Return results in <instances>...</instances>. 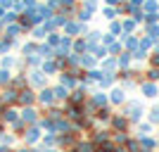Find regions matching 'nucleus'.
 <instances>
[{"label":"nucleus","mask_w":159,"mask_h":152,"mask_svg":"<svg viewBox=\"0 0 159 152\" xmlns=\"http://www.w3.org/2000/svg\"><path fill=\"white\" fill-rule=\"evenodd\" d=\"M124 114L128 117L131 124H140V121H143V114H145L143 102H138V100H126V105H124Z\"/></svg>","instance_id":"1"},{"label":"nucleus","mask_w":159,"mask_h":152,"mask_svg":"<svg viewBox=\"0 0 159 152\" xmlns=\"http://www.w3.org/2000/svg\"><path fill=\"white\" fill-rule=\"evenodd\" d=\"M128 128H131V121H128V117L124 112H121V114H112V119H109V131L128 133Z\"/></svg>","instance_id":"2"},{"label":"nucleus","mask_w":159,"mask_h":152,"mask_svg":"<svg viewBox=\"0 0 159 152\" xmlns=\"http://www.w3.org/2000/svg\"><path fill=\"white\" fill-rule=\"evenodd\" d=\"M24 143H26L29 147H33V145H38L40 143V138H43V128H40L38 124H33V126H26V131H24Z\"/></svg>","instance_id":"3"},{"label":"nucleus","mask_w":159,"mask_h":152,"mask_svg":"<svg viewBox=\"0 0 159 152\" xmlns=\"http://www.w3.org/2000/svg\"><path fill=\"white\" fill-rule=\"evenodd\" d=\"M26 76H29V86H31L33 90H43V88H48V76L40 71V69H31Z\"/></svg>","instance_id":"4"},{"label":"nucleus","mask_w":159,"mask_h":152,"mask_svg":"<svg viewBox=\"0 0 159 152\" xmlns=\"http://www.w3.org/2000/svg\"><path fill=\"white\" fill-rule=\"evenodd\" d=\"M36 98H38V93L33 90L31 86H26V88H21L19 95H17V105L19 107H33L36 105Z\"/></svg>","instance_id":"5"},{"label":"nucleus","mask_w":159,"mask_h":152,"mask_svg":"<svg viewBox=\"0 0 159 152\" xmlns=\"http://www.w3.org/2000/svg\"><path fill=\"white\" fill-rule=\"evenodd\" d=\"M86 88L88 86H83V83H79V88H74V90H69V105H86L88 102V93H86Z\"/></svg>","instance_id":"6"},{"label":"nucleus","mask_w":159,"mask_h":152,"mask_svg":"<svg viewBox=\"0 0 159 152\" xmlns=\"http://www.w3.org/2000/svg\"><path fill=\"white\" fill-rule=\"evenodd\" d=\"M55 102H57V98H55V93H52V88H50V86L43 88V90H38L36 105H40L43 109H48V107H55Z\"/></svg>","instance_id":"7"},{"label":"nucleus","mask_w":159,"mask_h":152,"mask_svg":"<svg viewBox=\"0 0 159 152\" xmlns=\"http://www.w3.org/2000/svg\"><path fill=\"white\" fill-rule=\"evenodd\" d=\"M79 131H69V133H60V143L57 145L64 147V150H74V147L79 145Z\"/></svg>","instance_id":"8"},{"label":"nucleus","mask_w":159,"mask_h":152,"mask_svg":"<svg viewBox=\"0 0 159 152\" xmlns=\"http://www.w3.org/2000/svg\"><path fill=\"white\" fill-rule=\"evenodd\" d=\"M88 133H90V138H88V140H93L95 147L112 140V131H107V128H93V131H88Z\"/></svg>","instance_id":"9"},{"label":"nucleus","mask_w":159,"mask_h":152,"mask_svg":"<svg viewBox=\"0 0 159 152\" xmlns=\"http://www.w3.org/2000/svg\"><path fill=\"white\" fill-rule=\"evenodd\" d=\"M109 105L114 107H124L126 105V90L121 86H114L112 90H109Z\"/></svg>","instance_id":"10"},{"label":"nucleus","mask_w":159,"mask_h":152,"mask_svg":"<svg viewBox=\"0 0 159 152\" xmlns=\"http://www.w3.org/2000/svg\"><path fill=\"white\" fill-rule=\"evenodd\" d=\"M21 121L26 126H33V124H38L40 121V114H38V109L36 107H21Z\"/></svg>","instance_id":"11"},{"label":"nucleus","mask_w":159,"mask_h":152,"mask_svg":"<svg viewBox=\"0 0 159 152\" xmlns=\"http://www.w3.org/2000/svg\"><path fill=\"white\" fill-rule=\"evenodd\" d=\"M88 102H90L95 109H102V107H109V95L98 90V93H93V95H88Z\"/></svg>","instance_id":"12"},{"label":"nucleus","mask_w":159,"mask_h":152,"mask_svg":"<svg viewBox=\"0 0 159 152\" xmlns=\"http://www.w3.org/2000/svg\"><path fill=\"white\" fill-rule=\"evenodd\" d=\"M17 95H19V90H14V88L7 86L5 90L0 93V102H2V107H14V105H17Z\"/></svg>","instance_id":"13"},{"label":"nucleus","mask_w":159,"mask_h":152,"mask_svg":"<svg viewBox=\"0 0 159 152\" xmlns=\"http://www.w3.org/2000/svg\"><path fill=\"white\" fill-rule=\"evenodd\" d=\"M64 33L69 36V38H79L81 33H83V24H81L79 19H69L64 24Z\"/></svg>","instance_id":"14"},{"label":"nucleus","mask_w":159,"mask_h":152,"mask_svg":"<svg viewBox=\"0 0 159 152\" xmlns=\"http://www.w3.org/2000/svg\"><path fill=\"white\" fill-rule=\"evenodd\" d=\"M60 83H62V86H66L69 90H74V88H79L81 81L76 79V76H74L69 69H64V71H60Z\"/></svg>","instance_id":"15"},{"label":"nucleus","mask_w":159,"mask_h":152,"mask_svg":"<svg viewBox=\"0 0 159 152\" xmlns=\"http://www.w3.org/2000/svg\"><path fill=\"white\" fill-rule=\"evenodd\" d=\"M140 93H143L147 100H154L159 95V86L152 83V81H143V83H140Z\"/></svg>","instance_id":"16"},{"label":"nucleus","mask_w":159,"mask_h":152,"mask_svg":"<svg viewBox=\"0 0 159 152\" xmlns=\"http://www.w3.org/2000/svg\"><path fill=\"white\" fill-rule=\"evenodd\" d=\"M40 71L45 74V76H52V74H60V62H57V57L55 60H45L43 64H40Z\"/></svg>","instance_id":"17"},{"label":"nucleus","mask_w":159,"mask_h":152,"mask_svg":"<svg viewBox=\"0 0 159 152\" xmlns=\"http://www.w3.org/2000/svg\"><path fill=\"white\" fill-rule=\"evenodd\" d=\"M21 119V114L14 109V107H5L2 109V121H5L7 126H12V124H17V121Z\"/></svg>","instance_id":"18"},{"label":"nucleus","mask_w":159,"mask_h":152,"mask_svg":"<svg viewBox=\"0 0 159 152\" xmlns=\"http://www.w3.org/2000/svg\"><path fill=\"white\" fill-rule=\"evenodd\" d=\"M29 86V76L26 74H14L12 81H10V88H14V90H21V88Z\"/></svg>","instance_id":"19"},{"label":"nucleus","mask_w":159,"mask_h":152,"mask_svg":"<svg viewBox=\"0 0 159 152\" xmlns=\"http://www.w3.org/2000/svg\"><path fill=\"white\" fill-rule=\"evenodd\" d=\"M40 143H43V147H40V150H48V147H57V143H60V136H57V133H43Z\"/></svg>","instance_id":"20"},{"label":"nucleus","mask_w":159,"mask_h":152,"mask_svg":"<svg viewBox=\"0 0 159 152\" xmlns=\"http://www.w3.org/2000/svg\"><path fill=\"white\" fill-rule=\"evenodd\" d=\"M62 117H64V109H57V107L43 109V119H48V121H60Z\"/></svg>","instance_id":"21"},{"label":"nucleus","mask_w":159,"mask_h":152,"mask_svg":"<svg viewBox=\"0 0 159 152\" xmlns=\"http://www.w3.org/2000/svg\"><path fill=\"white\" fill-rule=\"evenodd\" d=\"M140 147H143V150H157L159 147V140L154 138V136H140Z\"/></svg>","instance_id":"22"},{"label":"nucleus","mask_w":159,"mask_h":152,"mask_svg":"<svg viewBox=\"0 0 159 152\" xmlns=\"http://www.w3.org/2000/svg\"><path fill=\"white\" fill-rule=\"evenodd\" d=\"M114 83H116V74L102 71V79L98 81V86H100V88H114Z\"/></svg>","instance_id":"23"},{"label":"nucleus","mask_w":159,"mask_h":152,"mask_svg":"<svg viewBox=\"0 0 159 152\" xmlns=\"http://www.w3.org/2000/svg\"><path fill=\"white\" fill-rule=\"evenodd\" d=\"M138 45H140V38L138 36H126L124 33V50H128V53H133V50H138Z\"/></svg>","instance_id":"24"},{"label":"nucleus","mask_w":159,"mask_h":152,"mask_svg":"<svg viewBox=\"0 0 159 152\" xmlns=\"http://www.w3.org/2000/svg\"><path fill=\"white\" fill-rule=\"evenodd\" d=\"M98 67V57L90 53H83L81 55V69H95Z\"/></svg>","instance_id":"25"},{"label":"nucleus","mask_w":159,"mask_h":152,"mask_svg":"<svg viewBox=\"0 0 159 152\" xmlns=\"http://www.w3.org/2000/svg\"><path fill=\"white\" fill-rule=\"evenodd\" d=\"M52 93H55V98H57V102H66V100H69V88L62 86V83L52 86Z\"/></svg>","instance_id":"26"},{"label":"nucleus","mask_w":159,"mask_h":152,"mask_svg":"<svg viewBox=\"0 0 159 152\" xmlns=\"http://www.w3.org/2000/svg\"><path fill=\"white\" fill-rule=\"evenodd\" d=\"M112 114H114V112H112V105H109V107H102V109H98V112H95V119L109 126V119H112Z\"/></svg>","instance_id":"27"},{"label":"nucleus","mask_w":159,"mask_h":152,"mask_svg":"<svg viewBox=\"0 0 159 152\" xmlns=\"http://www.w3.org/2000/svg\"><path fill=\"white\" fill-rule=\"evenodd\" d=\"M100 67H102V71H112V74H116V69H119V64H116V57H109V55H107L105 60L100 62Z\"/></svg>","instance_id":"28"},{"label":"nucleus","mask_w":159,"mask_h":152,"mask_svg":"<svg viewBox=\"0 0 159 152\" xmlns=\"http://www.w3.org/2000/svg\"><path fill=\"white\" fill-rule=\"evenodd\" d=\"M43 57H40L38 53H33V55H29V57H24V64L26 67H31V69H40V64H43Z\"/></svg>","instance_id":"29"},{"label":"nucleus","mask_w":159,"mask_h":152,"mask_svg":"<svg viewBox=\"0 0 159 152\" xmlns=\"http://www.w3.org/2000/svg\"><path fill=\"white\" fill-rule=\"evenodd\" d=\"M131 62H133V55L128 53V50H124V53L116 57V64H119V69H131Z\"/></svg>","instance_id":"30"},{"label":"nucleus","mask_w":159,"mask_h":152,"mask_svg":"<svg viewBox=\"0 0 159 152\" xmlns=\"http://www.w3.org/2000/svg\"><path fill=\"white\" fill-rule=\"evenodd\" d=\"M17 64H19V60L12 57V55H2V57H0V67H2V69H12V67H17Z\"/></svg>","instance_id":"31"},{"label":"nucleus","mask_w":159,"mask_h":152,"mask_svg":"<svg viewBox=\"0 0 159 152\" xmlns=\"http://www.w3.org/2000/svg\"><path fill=\"white\" fill-rule=\"evenodd\" d=\"M135 126H138V138H140V136H152L154 124H150V121H140V124H135Z\"/></svg>","instance_id":"32"},{"label":"nucleus","mask_w":159,"mask_h":152,"mask_svg":"<svg viewBox=\"0 0 159 152\" xmlns=\"http://www.w3.org/2000/svg\"><path fill=\"white\" fill-rule=\"evenodd\" d=\"M10 81H12V69H2V67H0V86L7 88Z\"/></svg>","instance_id":"33"},{"label":"nucleus","mask_w":159,"mask_h":152,"mask_svg":"<svg viewBox=\"0 0 159 152\" xmlns=\"http://www.w3.org/2000/svg\"><path fill=\"white\" fill-rule=\"evenodd\" d=\"M124 147H126V152H140V150H143V147H140V140H138V138H128Z\"/></svg>","instance_id":"34"},{"label":"nucleus","mask_w":159,"mask_h":152,"mask_svg":"<svg viewBox=\"0 0 159 152\" xmlns=\"http://www.w3.org/2000/svg\"><path fill=\"white\" fill-rule=\"evenodd\" d=\"M145 81H152V83H159V69L157 67H150L145 71Z\"/></svg>","instance_id":"35"},{"label":"nucleus","mask_w":159,"mask_h":152,"mask_svg":"<svg viewBox=\"0 0 159 152\" xmlns=\"http://www.w3.org/2000/svg\"><path fill=\"white\" fill-rule=\"evenodd\" d=\"M147 121L150 124H154V126H159V105H154L150 112H147Z\"/></svg>","instance_id":"36"},{"label":"nucleus","mask_w":159,"mask_h":152,"mask_svg":"<svg viewBox=\"0 0 159 152\" xmlns=\"http://www.w3.org/2000/svg\"><path fill=\"white\" fill-rule=\"evenodd\" d=\"M60 40H62L60 33H57V31H50V33H48V40H45V43H48L50 48H57V45H60Z\"/></svg>","instance_id":"37"},{"label":"nucleus","mask_w":159,"mask_h":152,"mask_svg":"<svg viewBox=\"0 0 159 152\" xmlns=\"http://www.w3.org/2000/svg\"><path fill=\"white\" fill-rule=\"evenodd\" d=\"M131 138L128 133H114L112 131V140H114V145H126V140Z\"/></svg>","instance_id":"38"},{"label":"nucleus","mask_w":159,"mask_h":152,"mask_svg":"<svg viewBox=\"0 0 159 152\" xmlns=\"http://www.w3.org/2000/svg\"><path fill=\"white\" fill-rule=\"evenodd\" d=\"M33 53H38V43H33V40L21 48V55H24V57H29V55H33Z\"/></svg>","instance_id":"39"},{"label":"nucleus","mask_w":159,"mask_h":152,"mask_svg":"<svg viewBox=\"0 0 159 152\" xmlns=\"http://www.w3.org/2000/svg\"><path fill=\"white\" fill-rule=\"evenodd\" d=\"M31 36H33V38H48V31H45L43 24H38V26L31 29Z\"/></svg>","instance_id":"40"},{"label":"nucleus","mask_w":159,"mask_h":152,"mask_svg":"<svg viewBox=\"0 0 159 152\" xmlns=\"http://www.w3.org/2000/svg\"><path fill=\"white\" fill-rule=\"evenodd\" d=\"M0 145L12 147L14 145V133H2V136H0Z\"/></svg>","instance_id":"41"},{"label":"nucleus","mask_w":159,"mask_h":152,"mask_svg":"<svg viewBox=\"0 0 159 152\" xmlns=\"http://www.w3.org/2000/svg\"><path fill=\"white\" fill-rule=\"evenodd\" d=\"M143 7H145V14H150V12H157L159 2H157V0H145V2H143Z\"/></svg>","instance_id":"42"},{"label":"nucleus","mask_w":159,"mask_h":152,"mask_svg":"<svg viewBox=\"0 0 159 152\" xmlns=\"http://www.w3.org/2000/svg\"><path fill=\"white\" fill-rule=\"evenodd\" d=\"M102 14H105L107 19H114V17H116V14H119V10H116V7H109V5H107L105 10H102Z\"/></svg>","instance_id":"43"},{"label":"nucleus","mask_w":159,"mask_h":152,"mask_svg":"<svg viewBox=\"0 0 159 152\" xmlns=\"http://www.w3.org/2000/svg\"><path fill=\"white\" fill-rule=\"evenodd\" d=\"M124 31V29H121V21H112V24H109V33H112V36H116V33H121Z\"/></svg>","instance_id":"44"},{"label":"nucleus","mask_w":159,"mask_h":152,"mask_svg":"<svg viewBox=\"0 0 159 152\" xmlns=\"http://www.w3.org/2000/svg\"><path fill=\"white\" fill-rule=\"evenodd\" d=\"M150 67H157L159 69V53H154L152 57H150Z\"/></svg>","instance_id":"45"},{"label":"nucleus","mask_w":159,"mask_h":152,"mask_svg":"<svg viewBox=\"0 0 159 152\" xmlns=\"http://www.w3.org/2000/svg\"><path fill=\"white\" fill-rule=\"evenodd\" d=\"M14 152H40V147H29V145H24V147H19V150H14Z\"/></svg>","instance_id":"46"},{"label":"nucleus","mask_w":159,"mask_h":152,"mask_svg":"<svg viewBox=\"0 0 159 152\" xmlns=\"http://www.w3.org/2000/svg\"><path fill=\"white\" fill-rule=\"evenodd\" d=\"M5 128H7V124L2 119H0V136H2V133H5Z\"/></svg>","instance_id":"47"},{"label":"nucleus","mask_w":159,"mask_h":152,"mask_svg":"<svg viewBox=\"0 0 159 152\" xmlns=\"http://www.w3.org/2000/svg\"><path fill=\"white\" fill-rule=\"evenodd\" d=\"M40 152H57L55 147H48V150H40Z\"/></svg>","instance_id":"48"},{"label":"nucleus","mask_w":159,"mask_h":152,"mask_svg":"<svg viewBox=\"0 0 159 152\" xmlns=\"http://www.w3.org/2000/svg\"><path fill=\"white\" fill-rule=\"evenodd\" d=\"M140 152H154V150H140Z\"/></svg>","instance_id":"49"},{"label":"nucleus","mask_w":159,"mask_h":152,"mask_svg":"<svg viewBox=\"0 0 159 152\" xmlns=\"http://www.w3.org/2000/svg\"><path fill=\"white\" fill-rule=\"evenodd\" d=\"M64 152H76V150H64Z\"/></svg>","instance_id":"50"}]
</instances>
